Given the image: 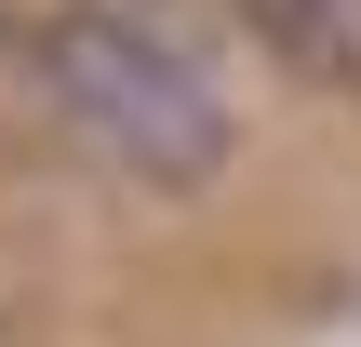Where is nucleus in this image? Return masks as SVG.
<instances>
[{
	"instance_id": "obj_1",
	"label": "nucleus",
	"mask_w": 361,
	"mask_h": 347,
	"mask_svg": "<svg viewBox=\"0 0 361 347\" xmlns=\"http://www.w3.org/2000/svg\"><path fill=\"white\" fill-rule=\"evenodd\" d=\"M13 53H27V80H40V107H54L107 174H134V187H161V201H201V187L228 174V147H241V120H228V94L201 80L188 40H147V27H121V13L54 0L40 27H13Z\"/></svg>"
},
{
	"instance_id": "obj_2",
	"label": "nucleus",
	"mask_w": 361,
	"mask_h": 347,
	"mask_svg": "<svg viewBox=\"0 0 361 347\" xmlns=\"http://www.w3.org/2000/svg\"><path fill=\"white\" fill-rule=\"evenodd\" d=\"M295 80H361V0H241Z\"/></svg>"
},
{
	"instance_id": "obj_3",
	"label": "nucleus",
	"mask_w": 361,
	"mask_h": 347,
	"mask_svg": "<svg viewBox=\"0 0 361 347\" xmlns=\"http://www.w3.org/2000/svg\"><path fill=\"white\" fill-rule=\"evenodd\" d=\"M80 13H121V27H147V40H188V27H201V0H80Z\"/></svg>"
}]
</instances>
